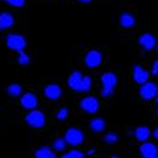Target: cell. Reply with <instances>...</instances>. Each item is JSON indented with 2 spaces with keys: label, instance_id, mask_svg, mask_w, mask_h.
Segmentation results:
<instances>
[{
  "label": "cell",
  "instance_id": "1",
  "mask_svg": "<svg viewBox=\"0 0 158 158\" xmlns=\"http://www.w3.org/2000/svg\"><path fill=\"white\" fill-rule=\"evenodd\" d=\"M102 89H101V96L104 98H109L114 94V87L118 84V77L113 72H105L100 77Z\"/></svg>",
  "mask_w": 158,
  "mask_h": 158
},
{
  "label": "cell",
  "instance_id": "2",
  "mask_svg": "<svg viewBox=\"0 0 158 158\" xmlns=\"http://www.w3.org/2000/svg\"><path fill=\"white\" fill-rule=\"evenodd\" d=\"M63 138H64L66 143H67L69 146L78 147L84 143L85 134H84V131L81 129H78V128H70V129H67V131H66Z\"/></svg>",
  "mask_w": 158,
  "mask_h": 158
},
{
  "label": "cell",
  "instance_id": "3",
  "mask_svg": "<svg viewBox=\"0 0 158 158\" xmlns=\"http://www.w3.org/2000/svg\"><path fill=\"white\" fill-rule=\"evenodd\" d=\"M25 123L31 128H43L46 125V115L39 110H32L25 115Z\"/></svg>",
  "mask_w": 158,
  "mask_h": 158
},
{
  "label": "cell",
  "instance_id": "4",
  "mask_svg": "<svg viewBox=\"0 0 158 158\" xmlns=\"http://www.w3.org/2000/svg\"><path fill=\"white\" fill-rule=\"evenodd\" d=\"M6 46L9 49L20 53V52L24 51L25 46H27V41H25V38L20 34H9L6 37Z\"/></svg>",
  "mask_w": 158,
  "mask_h": 158
},
{
  "label": "cell",
  "instance_id": "5",
  "mask_svg": "<svg viewBox=\"0 0 158 158\" xmlns=\"http://www.w3.org/2000/svg\"><path fill=\"white\" fill-rule=\"evenodd\" d=\"M139 95H140V98L143 100H147V101L152 100V99L157 98V95H158V86L154 82L148 81V82H146L144 85L140 86Z\"/></svg>",
  "mask_w": 158,
  "mask_h": 158
},
{
  "label": "cell",
  "instance_id": "6",
  "mask_svg": "<svg viewBox=\"0 0 158 158\" xmlns=\"http://www.w3.org/2000/svg\"><path fill=\"white\" fill-rule=\"evenodd\" d=\"M80 106L87 114H95L99 111L100 102L95 96H86L80 101Z\"/></svg>",
  "mask_w": 158,
  "mask_h": 158
},
{
  "label": "cell",
  "instance_id": "7",
  "mask_svg": "<svg viewBox=\"0 0 158 158\" xmlns=\"http://www.w3.org/2000/svg\"><path fill=\"white\" fill-rule=\"evenodd\" d=\"M101 62H102V55L96 49L87 52V55L85 56V64L90 69L98 67V66L101 64Z\"/></svg>",
  "mask_w": 158,
  "mask_h": 158
},
{
  "label": "cell",
  "instance_id": "8",
  "mask_svg": "<svg viewBox=\"0 0 158 158\" xmlns=\"http://www.w3.org/2000/svg\"><path fill=\"white\" fill-rule=\"evenodd\" d=\"M20 105H22L24 109H27V110H31V111L32 110H35L37 105H38V99L32 93H25L20 98Z\"/></svg>",
  "mask_w": 158,
  "mask_h": 158
},
{
  "label": "cell",
  "instance_id": "9",
  "mask_svg": "<svg viewBox=\"0 0 158 158\" xmlns=\"http://www.w3.org/2000/svg\"><path fill=\"white\" fill-rule=\"evenodd\" d=\"M133 78H134V81L137 84H139L142 86L146 82H148L149 73H148V71H146L143 67H140V66L137 64V66H134V67H133Z\"/></svg>",
  "mask_w": 158,
  "mask_h": 158
},
{
  "label": "cell",
  "instance_id": "10",
  "mask_svg": "<svg viewBox=\"0 0 158 158\" xmlns=\"http://www.w3.org/2000/svg\"><path fill=\"white\" fill-rule=\"evenodd\" d=\"M139 152L142 154L143 158H152L158 156V148L154 143L151 142H146V143H142V146L139 148Z\"/></svg>",
  "mask_w": 158,
  "mask_h": 158
},
{
  "label": "cell",
  "instance_id": "11",
  "mask_svg": "<svg viewBox=\"0 0 158 158\" xmlns=\"http://www.w3.org/2000/svg\"><path fill=\"white\" fill-rule=\"evenodd\" d=\"M139 44L146 49V51H152L154 47H156V44H157V41H156V37L154 35H152L151 33H144V34H142L140 37H139Z\"/></svg>",
  "mask_w": 158,
  "mask_h": 158
},
{
  "label": "cell",
  "instance_id": "12",
  "mask_svg": "<svg viewBox=\"0 0 158 158\" xmlns=\"http://www.w3.org/2000/svg\"><path fill=\"white\" fill-rule=\"evenodd\" d=\"M44 95L49 100H58L62 95V89L57 84H49L44 87Z\"/></svg>",
  "mask_w": 158,
  "mask_h": 158
},
{
  "label": "cell",
  "instance_id": "13",
  "mask_svg": "<svg viewBox=\"0 0 158 158\" xmlns=\"http://www.w3.org/2000/svg\"><path fill=\"white\" fill-rule=\"evenodd\" d=\"M134 137H135V139L138 140V142H140V143H146L148 139H149V137L152 135V131H151V129L148 128V127H144V125H140V127H137L135 129H134Z\"/></svg>",
  "mask_w": 158,
  "mask_h": 158
},
{
  "label": "cell",
  "instance_id": "14",
  "mask_svg": "<svg viewBox=\"0 0 158 158\" xmlns=\"http://www.w3.org/2000/svg\"><path fill=\"white\" fill-rule=\"evenodd\" d=\"M14 17H13L10 13L8 11H3L0 13V31H4V29H8L10 27L14 25Z\"/></svg>",
  "mask_w": 158,
  "mask_h": 158
},
{
  "label": "cell",
  "instance_id": "15",
  "mask_svg": "<svg viewBox=\"0 0 158 158\" xmlns=\"http://www.w3.org/2000/svg\"><path fill=\"white\" fill-rule=\"evenodd\" d=\"M82 78H84V76H82L81 72L73 71V72L70 75V77H69L67 84H69V86H70L72 90L78 91V87H80V85H81V82H82Z\"/></svg>",
  "mask_w": 158,
  "mask_h": 158
},
{
  "label": "cell",
  "instance_id": "16",
  "mask_svg": "<svg viewBox=\"0 0 158 158\" xmlns=\"http://www.w3.org/2000/svg\"><path fill=\"white\" fill-rule=\"evenodd\" d=\"M34 158H57L53 148L51 147H41L34 152Z\"/></svg>",
  "mask_w": 158,
  "mask_h": 158
},
{
  "label": "cell",
  "instance_id": "17",
  "mask_svg": "<svg viewBox=\"0 0 158 158\" xmlns=\"http://www.w3.org/2000/svg\"><path fill=\"white\" fill-rule=\"evenodd\" d=\"M119 22L123 28H131L135 25V18L130 13H123L119 18Z\"/></svg>",
  "mask_w": 158,
  "mask_h": 158
},
{
  "label": "cell",
  "instance_id": "18",
  "mask_svg": "<svg viewBox=\"0 0 158 158\" xmlns=\"http://www.w3.org/2000/svg\"><path fill=\"white\" fill-rule=\"evenodd\" d=\"M90 129L94 131V133H101V131L106 127V123H105L104 119L101 118H94V119L90 120Z\"/></svg>",
  "mask_w": 158,
  "mask_h": 158
},
{
  "label": "cell",
  "instance_id": "19",
  "mask_svg": "<svg viewBox=\"0 0 158 158\" xmlns=\"http://www.w3.org/2000/svg\"><path fill=\"white\" fill-rule=\"evenodd\" d=\"M6 91H8V94H9L11 98H18V96L22 95L23 89H22V86L18 85V84H11V85L8 86Z\"/></svg>",
  "mask_w": 158,
  "mask_h": 158
},
{
  "label": "cell",
  "instance_id": "20",
  "mask_svg": "<svg viewBox=\"0 0 158 158\" xmlns=\"http://www.w3.org/2000/svg\"><path fill=\"white\" fill-rule=\"evenodd\" d=\"M91 85H93V82H91V78L89 76H84L82 82H81L80 87H78L77 93H87V91H90V89H91Z\"/></svg>",
  "mask_w": 158,
  "mask_h": 158
},
{
  "label": "cell",
  "instance_id": "21",
  "mask_svg": "<svg viewBox=\"0 0 158 158\" xmlns=\"http://www.w3.org/2000/svg\"><path fill=\"white\" fill-rule=\"evenodd\" d=\"M66 146H67V143H66L64 138H57L53 140V151L56 152H63L66 149Z\"/></svg>",
  "mask_w": 158,
  "mask_h": 158
},
{
  "label": "cell",
  "instance_id": "22",
  "mask_svg": "<svg viewBox=\"0 0 158 158\" xmlns=\"http://www.w3.org/2000/svg\"><path fill=\"white\" fill-rule=\"evenodd\" d=\"M102 140L106 144H115L118 140H119V135H118L116 133H114V131H109V133H106L104 135Z\"/></svg>",
  "mask_w": 158,
  "mask_h": 158
},
{
  "label": "cell",
  "instance_id": "23",
  "mask_svg": "<svg viewBox=\"0 0 158 158\" xmlns=\"http://www.w3.org/2000/svg\"><path fill=\"white\" fill-rule=\"evenodd\" d=\"M18 62H19V64L25 66V64H28V63L31 62V58H29V56H28V55H27V53H25V52L23 51V52H20V53H19Z\"/></svg>",
  "mask_w": 158,
  "mask_h": 158
},
{
  "label": "cell",
  "instance_id": "24",
  "mask_svg": "<svg viewBox=\"0 0 158 158\" xmlns=\"http://www.w3.org/2000/svg\"><path fill=\"white\" fill-rule=\"evenodd\" d=\"M56 116H57L58 120H66V119H67V116H69V109H67V108L60 109Z\"/></svg>",
  "mask_w": 158,
  "mask_h": 158
},
{
  "label": "cell",
  "instance_id": "25",
  "mask_svg": "<svg viewBox=\"0 0 158 158\" xmlns=\"http://www.w3.org/2000/svg\"><path fill=\"white\" fill-rule=\"evenodd\" d=\"M67 156L70 158H84V153L78 149H72V151L67 152Z\"/></svg>",
  "mask_w": 158,
  "mask_h": 158
},
{
  "label": "cell",
  "instance_id": "26",
  "mask_svg": "<svg viewBox=\"0 0 158 158\" xmlns=\"http://www.w3.org/2000/svg\"><path fill=\"white\" fill-rule=\"evenodd\" d=\"M5 3H8L9 5H11V6H17V8H20V6H23L24 5V3H25V0H4Z\"/></svg>",
  "mask_w": 158,
  "mask_h": 158
},
{
  "label": "cell",
  "instance_id": "27",
  "mask_svg": "<svg viewBox=\"0 0 158 158\" xmlns=\"http://www.w3.org/2000/svg\"><path fill=\"white\" fill-rule=\"evenodd\" d=\"M152 73L153 75H158V61H154V63L152 66Z\"/></svg>",
  "mask_w": 158,
  "mask_h": 158
},
{
  "label": "cell",
  "instance_id": "28",
  "mask_svg": "<svg viewBox=\"0 0 158 158\" xmlns=\"http://www.w3.org/2000/svg\"><path fill=\"white\" fill-rule=\"evenodd\" d=\"M153 137H154V139L156 140H158V127L154 129V131H153Z\"/></svg>",
  "mask_w": 158,
  "mask_h": 158
},
{
  "label": "cell",
  "instance_id": "29",
  "mask_svg": "<svg viewBox=\"0 0 158 158\" xmlns=\"http://www.w3.org/2000/svg\"><path fill=\"white\" fill-rule=\"evenodd\" d=\"M95 152H96L95 149H90V151L87 152V154H89V156H93V154H95Z\"/></svg>",
  "mask_w": 158,
  "mask_h": 158
},
{
  "label": "cell",
  "instance_id": "30",
  "mask_svg": "<svg viewBox=\"0 0 158 158\" xmlns=\"http://www.w3.org/2000/svg\"><path fill=\"white\" fill-rule=\"evenodd\" d=\"M60 158H70V157L67 156V153H64V154H62V156H61Z\"/></svg>",
  "mask_w": 158,
  "mask_h": 158
},
{
  "label": "cell",
  "instance_id": "31",
  "mask_svg": "<svg viewBox=\"0 0 158 158\" xmlns=\"http://www.w3.org/2000/svg\"><path fill=\"white\" fill-rule=\"evenodd\" d=\"M78 2H81V3H90L91 0H78Z\"/></svg>",
  "mask_w": 158,
  "mask_h": 158
},
{
  "label": "cell",
  "instance_id": "32",
  "mask_svg": "<svg viewBox=\"0 0 158 158\" xmlns=\"http://www.w3.org/2000/svg\"><path fill=\"white\" fill-rule=\"evenodd\" d=\"M113 158H120V157H118V156H113Z\"/></svg>",
  "mask_w": 158,
  "mask_h": 158
},
{
  "label": "cell",
  "instance_id": "33",
  "mask_svg": "<svg viewBox=\"0 0 158 158\" xmlns=\"http://www.w3.org/2000/svg\"><path fill=\"white\" fill-rule=\"evenodd\" d=\"M156 101H157V104H158V95H157V98H156Z\"/></svg>",
  "mask_w": 158,
  "mask_h": 158
},
{
  "label": "cell",
  "instance_id": "34",
  "mask_svg": "<svg viewBox=\"0 0 158 158\" xmlns=\"http://www.w3.org/2000/svg\"><path fill=\"white\" fill-rule=\"evenodd\" d=\"M152 158H158V156H156V157H152Z\"/></svg>",
  "mask_w": 158,
  "mask_h": 158
},
{
  "label": "cell",
  "instance_id": "35",
  "mask_svg": "<svg viewBox=\"0 0 158 158\" xmlns=\"http://www.w3.org/2000/svg\"><path fill=\"white\" fill-rule=\"evenodd\" d=\"M157 116H158V110H157Z\"/></svg>",
  "mask_w": 158,
  "mask_h": 158
},
{
  "label": "cell",
  "instance_id": "36",
  "mask_svg": "<svg viewBox=\"0 0 158 158\" xmlns=\"http://www.w3.org/2000/svg\"><path fill=\"white\" fill-rule=\"evenodd\" d=\"M157 51H158V46H157Z\"/></svg>",
  "mask_w": 158,
  "mask_h": 158
}]
</instances>
